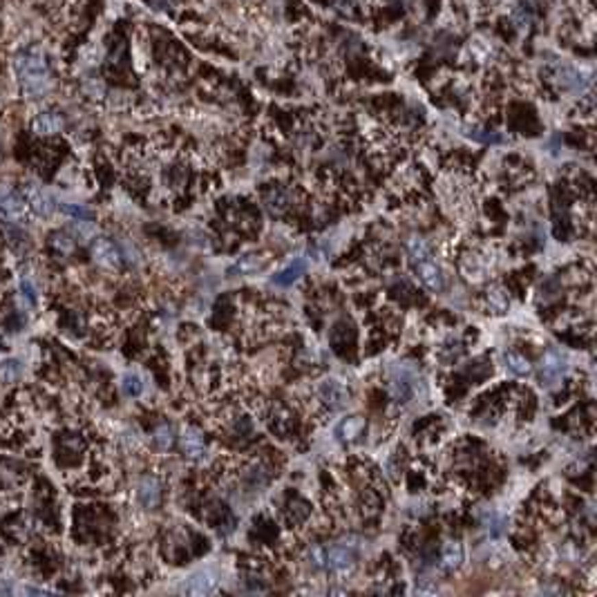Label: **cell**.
<instances>
[{"instance_id":"obj_1","label":"cell","mask_w":597,"mask_h":597,"mask_svg":"<svg viewBox=\"0 0 597 597\" xmlns=\"http://www.w3.org/2000/svg\"><path fill=\"white\" fill-rule=\"evenodd\" d=\"M16 76L21 81L23 95L27 99H42L52 90V74H49V67L42 52L38 49H29V52H23L16 56Z\"/></svg>"},{"instance_id":"obj_28","label":"cell","mask_w":597,"mask_h":597,"mask_svg":"<svg viewBox=\"0 0 597 597\" xmlns=\"http://www.w3.org/2000/svg\"><path fill=\"white\" fill-rule=\"evenodd\" d=\"M121 391L123 394L127 396V398H136L143 391V382H141V378L136 376L134 371H130V374H125V376L121 378Z\"/></svg>"},{"instance_id":"obj_15","label":"cell","mask_w":597,"mask_h":597,"mask_svg":"<svg viewBox=\"0 0 597 597\" xmlns=\"http://www.w3.org/2000/svg\"><path fill=\"white\" fill-rule=\"evenodd\" d=\"M463 561V546L459 541H448L443 546V555H441V568L446 570H456Z\"/></svg>"},{"instance_id":"obj_9","label":"cell","mask_w":597,"mask_h":597,"mask_svg":"<svg viewBox=\"0 0 597 597\" xmlns=\"http://www.w3.org/2000/svg\"><path fill=\"white\" fill-rule=\"evenodd\" d=\"M414 376L407 369H396L394 376L389 378V394L396 403H407L414 396Z\"/></svg>"},{"instance_id":"obj_11","label":"cell","mask_w":597,"mask_h":597,"mask_svg":"<svg viewBox=\"0 0 597 597\" xmlns=\"http://www.w3.org/2000/svg\"><path fill=\"white\" fill-rule=\"evenodd\" d=\"M63 125H65V121L58 112H42L32 121V130L40 136H49V134L61 132Z\"/></svg>"},{"instance_id":"obj_21","label":"cell","mask_w":597,"mask_h":597,"mask_svg":"<svg viewBox=\"0 0 597 597\" xmlns=\"http://www.w3.org/2000/svg\"><path fill=\"white\" fill-rule=\"evenodd\" d=\"M152 443H155V448L161 450V452L173 450V446H175V430L170 428L168 423L157 425L155 432H152Z\"/></svg>"},{"instance_id":"obj_24","label":"cell","mask_w":597,"mask_h":597,"mask_svg":"<svg viewBox=\"0 0 597 597\" xmlns=\"http://www.w3.org/2000/svg\"><path fill=\"white\" fill-rule=\"evenodd\" d=\"M407 253H409V258H412L414 264L432 258V249H430V244L425 242L423 237H412V240L407 242Z\"/></svg>"},{"instance_id":"obj_29","label":"cell","mask_w":597,"mask_h":597,"mask_svg":"<svg viewBox=\"0 0 597 597\" xmlns=\"http://www.w3.org/2000/svg\"><path fill=\"white\" fill-rule=\"evenodd\" d=\"M325 552H327V548H322V546H313V548L306 552V561H309V566L315 568V570L325 568Z\"/></svg>"},{"instance_id":"obj_17","label":"cell","mask_w":597,"mask_h":597,"mask_svg":"<svg viewBox=\"0 0 597 597\" xmlns=\"http://www.w3.org/2000/svg\"><path fill=\"white\" fill-rule=\"evenodd\" d=\"M264 206H267V210L271 212V215L280 217V215H282V212L289 208V197H287V193H284V191H280V188L269 191L267 195H264Z\"/></svg>"},{"instance_id":"obj_25","label":"cell","mask_w":597,"mask_h":597,"mask_svg":"<svg viewBox=\"0 0 597 597\" xmlns=\"http://www.w3.org/2000/svg\"><path fill=\"white\" fill-rule=\"evenodd\" d=\"M363 428H365V423H363L361 416H354V419H347V421L340 423L336 432L343 441H354L356 437H361Z\"/></svg>"},{"instance_id":"obj_16","label":"cell","mask_w":597,"mask_h":597,"mask_svg":"<svg viewBox=\"0 0 597 597\" xmlns=\"http://www.w3.org/2000/svg\"><path fill=\"white\" fill-rule=\"evenodd\" d=\"M304 271H306L304 260H295V262L289 264L287 269L280 271L278 276H273V282H276L278 287H289V284H293L295 280H300L304 276Z\"/></svg>"},{"instance_id":"obj_4","label":"cell","mask_w":597,"mask_h":597,"mask_svg":"<svg viewBox=\"0 0 597 597\" xmlns=\"http://www.w3.org/2000/svg\"><path fill=\"white\" fill-rule=\"evenodd\" d=\"M23 195H25V199H27L29 208L36 212V215H40V217H52L54 215L56 204H54V199L49 197L45 191L40 188L38 184L27 182V184L23 186Z\"/></svg>"},{"instance_id":"obj_14","label":"cell","mask_w":597,"mask_h":597,"mask_svg":"<svg viewBox=\"0 0 597 597\" xmlns=\"http://www.w3.org/2000/svg\"><path fill=\"white\" fill-rule=\"evenodd\" d=\"M182 450H184L186 456L199 459L204 454V439H202V434L197 430H193V428L184 430L182 432Z\"/></svg>"},{"instance_id":"obj_31","label":"cell","mask_w":597,"mask_h":597,"mask_svg":"<svg viewBox=\"0 0 597 597\" xmlns=\"http://www.w3.org/2000/svg\"><path fill=\"white\" fill-rule=\"evenodd\" d=\"M121 255H125V260H127V262H132V264L139 262V253H136L127 242H123V251H121Z\"/></svg>"},{"instance_id":"obj_12","label":"cell","mask_w":597,"mask_h":597,"mask_svg":"<svg viewBox=\"0 0 597 597\" xmlns=\"http://www.w3.org/2000/svg\"><path fill=\"white\" fill-rule=\"evenodd\" d=\"M212 588H215V575L206 570V573L193 575L188 579V584L184 586V593H188V595H208V593H212Z\"/></svg>"},{"instance_id":"obj_27","label":"cell","mask_w":597,"mask_h":597,"mask_svg":"<svg viewBox=\"0 0 597 597\" xmlns=\"http://www.w3.org/2000/svg\"><path fill=\"white\" fill-rule=\"evenodd\" d=\"M19 293H21V297H23V302H25V304H29V306H36V304H38V291H36V284H34L27 276H21V280H19Z\"/></svg>"},{"instance_id":"obj_7","label":"cell","mask_w":597,"mask_h":597,"mask_svg":"<svg viewBox=\"0 0 597 597\" xmlns=\"http://www.w3.org/2000/svg\"><path fill=\"white\" fill-rule=\"evenodd\" d=\"M136 499H139V503L143 508H157L161 503V483L157 476H141L139 483H136Z\"/></svg>"},{"instance_id":"obj_22","label":"cell","mask_w":597,"mask_h":597,"mask_svg":"<svg viewBox=\"0 0 597 597\" xmlns=\"http://www.w3.org/2000/svg\"><path fill=\"white\" fill-rule=\"evenodd\" d=\"M503 361H506V367L513 374H517V376H528V374L533 371V365L531 361H528L526 356L517 354V352H506V356H503Z\"/></svg>"},{"instance_id":"obj_2","label":"cell","mask_w":597,"mask_h":597,"mask_svg":"<svg viewBox=\"0 0 597 597\" xmlns=\"http://www.w3.org/2000/svg\"><path fill=\"white\" fill-rule=\"evenodd\" d=\"M356 566V550L347 544L331 546L325 552V568L334 575H345Z\"/></svg>"},{"instance_id":"obj_18","label":"cell","mask_w":597,"mask_h":597,"mask_svg":"<svg viewBox=\"0 0 597 597\" xmlns=\"http://www.w3.org/2000/svg\"><path fill=\"white\" fill-rule=\"evenodd\" d=\"M49 246L61 255H72L76 249V240L70 231H54L49 235Z\"/></svg>"},{"instance_id":"obj_32","label":"cell","mask_w":597,"mask_h":597,"mask_svg":"<svg viewBox=\"0 0 597 597\" xmlns=\"http://www.w3.org/2000/svg\"><path fill=\"white\" fill-rule=\"evenodd\" d=\"M25 593H32V595H45L49 591H45V588H38V586H27L25 588Z\"/></svg>"},{"instance_id":"obj_8","label":"cell","mask_w":597,"mask_h":597,"mask_svg":"<svg viewBox=\"0 0 597 597\" xmlns=\"http://www.w3.org/2000/svg\"><path fill=\"white\" fill-rule=\"evenodd\" d=\"M416 276L423 282L425 289H430L432 293H441L443 287H446V280H443V273L441 269L434 264L432 260H423V262H416Z\"/></svg>"},{"instance_id":"obj_6","label":"cell","mask_w":597,"mask_h":597,"mask_svg":"<svg viewBox=\"0 0 597 597\" xmlns=\"http://www.w3.org/2000/svg\"><path fill=\"white\" fill-rule=\"evenodd\" d=\"M566 371V358L557 349H548L541 358V380L544 385H555Z\"/></svg>"},{"instance_id":"obj_19","label":"cell","mask_w":597,"mask_h":597,"mask_svg":"<svg viewBox=\"0 0 597 597\" xmlns=\"http://www.w3.org/2000/svg\"><path fill=\"white\" fill-rule=\"evenodd\" d=\"M264 258H260V255H246V258H242L240 262H235L231 269H228V276H249V273H255L260 271L264 267Z\"/></svg>"},{"instance_id":"obj_30","label":"cell","mask_w":597,"mask_h":597,"mask_svg":"<svg viewBox=\"0 0 597 597\" xmlns=\"http://www.w3.org/2000/svg\"><path fill=\"white\" fill-rule=\"evenodd\" d=\"M485 524H488V528L492 531V535H501L503 533V519L499 515L490 513V517L485 519Z\"/></svg>"},{"instance_id":"obj_5","label":"cell","mask_w":597,"mask_h":597,"mask_svg":"<svg viewBox=\"0 0 597 597\" xmlns=\"http://www.w3.org/2000/svg\"><path fill=\"white\" fill-rule=\"evenodd\" d=\"M0 215L5 221H19L25 215V202L10 184H0Z\"/></svg>"},{"instance_id":"obj_20","label":"cell","mask_w":597,"mask_h":597,"mask_svg":"<svg viewBox=\"0 0 597 597\" xmlns=\"http://www.w3.org/2000/svg\"><path fill=\"white\" fill-rule=\"evenodd\" d=\"M70 233L74 235V240L90 242V240H95V237H97V224L92 219H72Z\"/></svg>"},{"instance_id":"obj_26","label":"cell","mask_w":597,"mask_h":597,"mask_svg":"<svg viewBox=\"0 0 597 597\" xmlns=\"http://www.w3.org/2000/svg\"><path fill=\"white\" fill-rule=\"evenodd\" d=\"M58 210L63 212L65 217L70 219H92V210L85 208L83 204H74V202H61L58 204Z\"/></svg>"},{"instance_id":"obj_3","label":"cell","mask_w":597,"mask_h":597,"mask_svg":"<svg viewBox=\"0 0 597 597\" xmlns=\"http://www.w3.org/2000/svg\"><path fill=\"white\" fill-rule=\"evenodd\" d=\"M92 258L103 269H119L123 262V255L119 251V246L112 240H108V237H97V240L92 242Z\"/></svg>"},{"instance_id":"obj_23","label":"cell","mask_w":597,"mask_h":597,"mask_svg":"<svg viewBox=\"0 0 597 597\" xmlns=\"http://www.w3.org/2000/svg\"><path fill=\"white\" fill-rule=\"evenodd\" d=\"M485 302H488V309L494 311V313H503L508 309V304H510L506 291L499 289V287H492V289L485 291Z\"/></svg>"},{"instance_id":"obj_10","label":"cell","mask_w":597,"mask_h":597,"mask_svg":"<svg viewBox=\"0 0 597 597\" xmlns=\"http://www.w3.org/2000/svg\"><path fill=\"white\" fill-rule=\"evenodd\" d=\"M320 398L325 400V403H327L331 409H338V407H343V405L347 403L349 391H347V387H345L340 380L329 378V380H325V382H322V385H320Z\"/></svg>"},{"instance_id":"obj_13","label":"cell","mask_w":597,"mask_h":597,"mask_svg":"<svg viewBox=\"0 0 597 597\" xmlns=\"http://www.w3.org/2000/svg\"><path fill=\"white\" fill-rule=\"evenodd\" d=\"M23 376V363L19 358H5L0 361V385H16Z\"/></svg>"}]
</instances>
